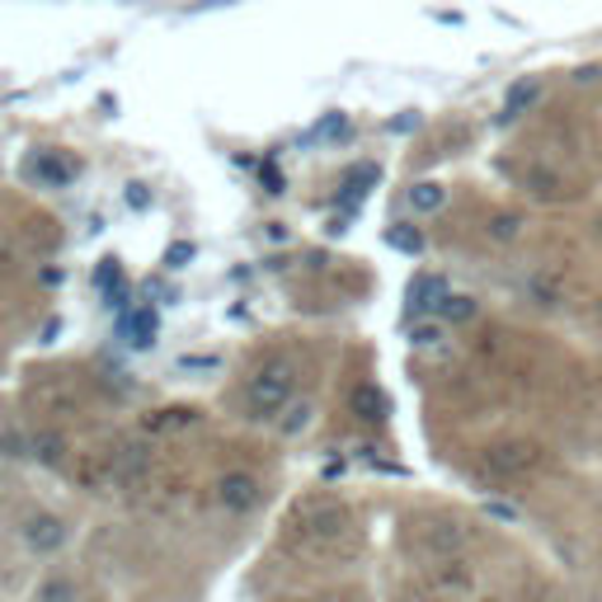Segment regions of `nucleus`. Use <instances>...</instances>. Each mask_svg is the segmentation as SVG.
I'll return each mask as SVG.
<instances>
[{
  "instance_id": "423d86ee",
  "label": "nucleus",
  "mask_w": 602,
  "mask_h": 602,
  "mask_svg": "<svg viewBox=\"0 0 602 602\" xmlns=\"http://www.w3.org/2000/svg\"><path fill=\"white\" fill-rule=\"evenodd\" d=\"M541 99V80L536 76H528V80H518V86L504 94V118H523L532 104Z\"/></svg>"
},
{
  "instance_id": "f03ea898",
  "label": "nucleus",
  "mask_w": 602,
  "mask_h": 602,
  "mask_svg": "<svg viewBox=\"0 0 602 602\" xmlns=\"http://www.w3.org/2000/svg\"><path fill=\"white\" fill-rule=\"evenodd\" d=\"M19 536H24V546L33 555H57L67 546V523L57 513H29L24 528H19Z\"/></svg>"
},
{
  "instance_id": "412c9836",
  "label": "nucleus",
  "mask_w": 602,
  "mask_h": 602,
  "mask_svg": "<svg viewBox=\"0 0 602 602\" xmlns=\"http://www.w3.org/2000/svg\"><path fill=\"white\" fill-rule=\"evenodd\" d=\"M598 311H602V301H598Z\"/></svg>"
},
{
  "instance_id": "dca6fc26",
  "label": "nucleus",
  "mask_w": 602,
  "mask_h": 602,
  "mask_svg": "<svg viewBox=\"0 0 602 602\" xmlns=\"http://www.w3.org/2000/svg\"><path fill=\"white\" fill-rule=\"evenodd\" d=\"M391 245H400V250H419L424 240H419V231L410 235V231H391Z\"/></svg>"
},
{
  "instance_id": "7ed1b4c3",
  "label": "nucleus",
  "mask_w": 602,
  "mask_h": 602,
  "mask_svg": "<svg viewBox=\"0 0 602 602\" xmlns=\"http://www.w3.org/2000/svg\"><path fill=\"white\" fill-rule=\"evenodd\" d=\"M536 466V448L532 443H499V448H490L485 452V471H494V475H528Z\"/></svg>"
},
{
  "instance_id": "1a4fd4ad",
  "label": "nucleus",
  "mask_w": 602,
  "mask_h": 602,
  "mask_svg": "<svg viewBox=\"0 0 602 602\" xmlns=\"http://www.w3.org/2000/svg\"><path fill=\"white\" fill-rule=\"evenodd\" d=\"M410 297H414L419 311H438V301L448 297V288H443V278H419V283L410 288Z\"/></svg>"
},
{
  "instance_id": "f8f14e48",
  "label": "nucleus",
  "mask_w": 602,
  "mask_h": 602,
  "mask_svg": "<svg viewBox=\"0 0 602 602\" xmlns=\"http://www.w3.org/2000/svg\"><path fill=\"white\" fill-rule=\"evenodd\" d=\"M62 438H57V433H33V456L38 461H48V466H57V461H62Z\"/></svg>"
},
{
  "instance_id": "4468645a",
  "label": "nucleus",
  "mask_w": 602,
  "mask_h": 602,
  "mask_svg": "<svg viewBox=\"0 0 602 602\" xmlns=\"http://www.w3.org/2000/svg\"><path fill=\"white\" fill-rule=\"evenodd\" d=\"M353 410L363 414V419H377V410H381L377 387H358V391H353Z\"/></svg>"
},
{
  "instance_id": "0eeeda50",
  "label": "nucleus",
  "mask_w": 602,
  "mask_h": 602,
  "mask_svg": "<svg viewBox=\"0 0 602 602\" xmlns=\"http://www.w3.org/2000/svg\"><path fill=\"white\" fill-rule=\"evenodd\" d=\"M461 541H466V532H461L456 523H433L429 532H424V546L429 551H438V555H452Z\"/></svg>"
},
{
  "instance_id": "9d476101",
  "label": "nucleus",
  "mask_w": 602,
  "mask_h": 602,
  "mask_svg": "<svg viewBox=\"0 0 602 602\" xmlns=\"http://www.w3.org/2000/svg\"><path fill=\"white\" fill-rule=\"evenodd\" d=\"M528 292H532L536 307H560V283H555V278H546V273H532Z\"/></svg>"
},
{
  "instance_id": "39448f33",
  "label": "nucleus",
  "mask_w": 602,
  "mask_h": 602,
  "mask_svg": "<svg viewBox=\"0 0 602 602\" xmlns=\"http://www.w3.org/2000/svg\"><path fill=\"white\" fill-rule=\"evenodd\" d=\"M475 315H480V301L466 297V292H448L443 301H438V320H443V325H466V320H475Z\"/></svg>"
},
{
  "instance_id": "20e7f679",
  "label": "nucleus",
  "mask_w": 602,
  "mask_h": 602,
  "mask_svg": "<svg viewBox=\"0 0 602 602\" xmlns=\"http://www.w3.org/2000/svg\"><path fill=\"white\" fill-rule=\"evenodd\" d=\"M217 499H222L227 513H250L259 504V480L245 471H231V475H222V485H217Z\"/></svg>"
},
{
  "instance_id": "9b49d317",
  "label": "nucleus",
  "mask_w": 602,
  "mask_h": 602,
  "mask_svg": "<svg viewBox=\"0 0 602 602\" xmlns=\"http://www.w3.org/2000/svg\"><path fill=\"white\" fill-rule=\"evenodd\" d=\"M490 235L494 240H518V235H523V217H518V212H494L490 217Z\"/></svg>"
},
{
  "instance_id": "aec40b11",
  "label": "nucleus",
  "mask_w": 602,
  "mask_h": 602,
  "mask_svg": "<svg viewBox=\"0 0 602 602\" xmlns=\"http://www.w3.org/2000/svg\"><path fill=\"white\" fill-rule=\"evenodd\" d=\"M424 602H438V598H424Z\"/></svg>"
},
{
  "instance_id": "f3484780",
  "label": "nucleus",
  "mask_w": 602,
  "mask_h": 602,
  "mask_svg": "<svg viewBox=\"0 0 602 602\" xmlns=\"http://www.w3.org/2000/svg\"><path fill=\"white\" fill-rule=\"evenodd\" d=\"M438 339H443V330H438V325H419L414 330V344H438Z\"/></svg>"
},
{
  "instance_id": "6e6552de",
  "label": "nucleus",
  "mask_w": 602,
  "mask_h": 602,
  "mask_svg": "<svg viewBox=\"0 0 602 602\" xmlns=\"http://www.w3.org/2000/svg\"><path fill=\"white\" fill-rule=\"evenodd\" d=\"M443 203H448V189L433 184V179H424V184L410 189V208H414V212H438Z\"/></svg>"
},
{
  "instance_id": "6ab92c4d",
  "label": "nucleus",
  "mask_w": 602,
  "mask_h": 602,
  "mask_svg": "<svg viewBox=\"0 0 602 602\" xmlns=\"http://www.w3.org/2000/svg\"><path fill=\"white\" fill-rule=\"evenodd\" d=\"M598 240H602V212H598Z\"/></svg>"
},
{
  "instance_id": "ddd939ff",
  "label": "nucleus",
  "mask_w": 602,
  "mask_h": 602,
  "mask_svg": "<svg viewBox=\"0 0 602 602\" xmlns=\"http://www.w3.org/2000/svg\"><path fill=\"white\" fill-rule=\"evenodd\" d=\"M29 174L33 179H48V184H67V165H57V160H33V165H29Z\"/></svg>"
},
{
  "instance_id": "2eb2a0df",
  "label": "nucleus",
  "mask_w": 602,
  "mask_h": 602,
  "mask_svg": "<svg viewBox=\"0 0 602 602\" xmlns=\"http://www.w3.org/2000/svg\"><path fill=\"white\" fill-rule=\"evenodd\" d=\"M38 602H76V584H67V579H52V584L38 593Z\"/></svg>"
},
{
  "instance_id": "a211bd4d",
  "label": "nucleus",
  "mask_w": 602,
  "mask_h": 602,
  "mask_svg": "<svg viewBox=\"0 0 602 602\" xmlns=\"http://www.w3.org/2000/svg\"><path fill=\"white\" fill-rule=\"evenodd\" d=\"M602 71L598 67H584V71H574V80H579V86H593V80H598Z\"/></svg>"
},
{
  "instance_id": "f257e3e1",
  "label": "nucleus",
  "mask_w": 602,
  "mask_h": 602,
  "mask_svg": "<svg viewBox=\"0 0 602 602\" xmlns=\"http://www.w3.org/2000/svg\"><path fill=\"white\" fill-rule=\"evenodd\" d=\"M292 387H297V368L288 363H269L259 377H250V387H245V405H250V414H259V419H273L278 410L292 400Z\"/></svg>"
}]
</instances>
